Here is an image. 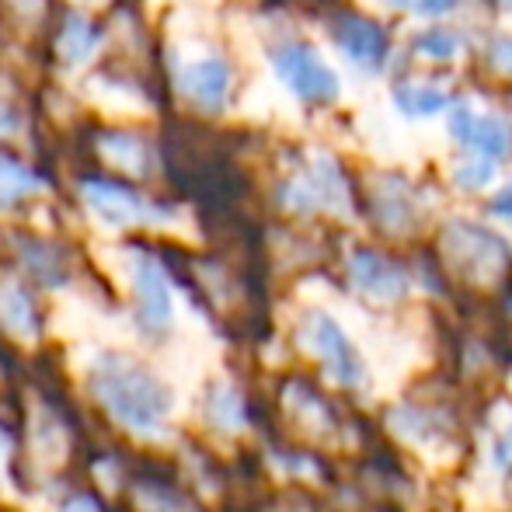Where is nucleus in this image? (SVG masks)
Returning a JSON list of instances; mask_svg holds the SVG:
<instances>
[{"label": "nucleus", "mask_w": 512, "mask_h": 512, "mask_svg": "<svg viewBox=\"0 0 512 512\" xmlns=\"http://www.w3.org/2000/svg\"><path fill=\"white\" fill-rule=\"evenodd\" d=\"M157 77L164 91V119L192 126H223L241 95V70L230 49L209 35L171 32L161 21Z\"/></svg>", "instance_id": "obj_1"}, {"label": "nucleus", "mask_w": 512, "mask_h": 512, "mask_svg": "<svg viewBox=\"0 0 512 512\" xmlns=\"http://www.w3.org/2000/svg\"><path fill=\"white\" fill-rule=\"evenodd\" d=\"M56 157L60 164H91L133 182L164 185V119H126L81 108L63 126Z\"/></svg>", "instance_id": "obj_2"}, {"label": "nucleus", "mask_w": 512, "mask_h": 512, "mask_svg": "<svg viewBox=\"0 0 512 512\" xmlns=\"http://www.w3.org/2000/svg\"><path fill=\"white\" fill-rule=\"evenodd\" d=\"M63 196L91 223L112 234H154L178 220V203L164 185L133 182L126 175L91 168V164H60Z\"/></svg>", "instance_id": "obj_3"}, {"label": "nucleus", "mask_w": 512, "mask_h": 512, "mask_svg": "<svg viewBox=\"0 0 512 512\" xmlns=\"http://www.w3.org/2000/svg\"><path fill=\"white\" fill-rule=\"evenodd\" d=\"M112 49V28L102 4L60 0L42 32L28 46L25 60L46 84L74 88L84 74L98 67Z\"/></svg>", "instance_id": "obj_4"}, {"label": "nucleus", "mask_w": 512, "mask_h": 512, "mask_svg": "<svg viewBox=\"0 0 512 512\" xmlns=\"http://www.w3.org/2000/svg\"><path fill=\"white\" fill-rule=\"evenodd\" d=\"M265 63L272 77L290 98H297L307 108H328L338 102L342 81L331 70V63L321 56V49L304 35H276L265 46Z\"/></svg>", "instance_id": "obj_5"}, {"label": "nucleus", "mask_w": 512, "mask_h": 512, "mask_svg": "<svg viewBox=\"0 0 512 512\" xmlns=\"http://www.w3.org/2000/svg\"><path fill=\"white\" fill-rule=\"evenodd\" d=\"M95 391L108 405V411L129 429L154 432L161 425L164 411H168V391L150 373H143L140 366L122 356L98 363Z\"/></svg>", "instance_id": "obj_6"}, {"label": "nucleus", "mask_w": 512, "mask_h": 512, "mask_svg": "<svg viewBox=\"0 0 512 512\" xmlns=\"http://www.w3.org/2000/svg\"><path fill=\"white\" fill-rule=\"evenodd\" d=\"M63 196V168L53 154L0 143V216H25Z\"/></svg>", "instance_id": "obj_7"}, {"label": "nucleus", "mask_w": 512, "mask_h": 512, "mask_svg": "<svg viewBox=\"0 0 512 512\" xmlns=\"http://www.w3.org/2000/svg\"><path fill=\"white\" fill-rule=\"evenodd\" d=\"M279 209L293 216L328 213L349 206V175L331 154H317L314 161L293 164L276 185Z\"/></svg>", "instance_id": "obj_8"}, {"label": "nucleus", "mask_w": 512, "mask_h": 512, "mask_svg": "<svg viewBox=\"0 0 512 512\" xmlns=\"http://www.w3.org/2000/svg\"><path fill=\"white\" fill-rule=\"evenodd\" d=\"M443 251L453 269L471 283H495L512 269L509 244L478 223H450L443 230Z\"/></svg>", "instance_id": "obj_9"}, {"label": "nucleus", "mask_w": 512, "mask_h": 512, "mask_svg": "<svg viewBox=\"0 0 512 512\" xmlns=\"http://www.w3.org/2000/svg\"><path fill=\"white\" fill-rule=\"evenodd\" d=\"M324 28L338 53L363 74H377L391 60V32L370 14L352 11V7H331L324 11Z\"/></svg>", "instance_id": "obj_10"}, {"label": "nucleus", "mask_w": 512, "mask_h": 512, "mask_svg": "<svg viewBox=\"0 0 512 512\" xmlns=\"http://www.w3.org/2000/svg\"><path fill=\"white\" fill-rule=\"evenodd\" d=\"M129 279H133L136 317L147 331H164L175 317V300H171L168 265L147 248H136L129 255Z\"/></svg>", "instance_id": "obj_11"}, {"label": "nucleus", "mask_w": 512, "mask_h": 512, "mask_svg": "<svg viewBox=\"0 0 512 512\" xmlns=\"http://www.w3.org/2000/svg\"><path fill=\"white\" fill-rule=\"evenodd\" d=\"M446 129L457 147L492 164H502L512 154V126L502 115H478L467 105H457L446 119Z\"/></svg>", "instance_id": "obj_12"}, {"label": "nucleus", "mask_w": 512, "mask_h": 512, "mask_svg": "<svg viewBox=\"0 0 512 512\" xmlns=\"http://www.w3.org/2000/svg\"><path fill=\"white\" fill-rule=\"evenodd\" d=\"M304 342L324 359V366L335 373V380H342V384H359L363 366H359L356 349H352V342L342 335V328H338L328 314H307Z\"/></svg>", "instance_id": "obj_13"}, {"label": "nucleus", "mask_w": 512, "mask_h": 512, "mask_svg": "<svg viewBox=\"0 0 512 512\" xmlns=\"http://www.w3.org/2000/svg\"><path fill=\"white\" fill-rule=\"evenodd\" d=\"M349 279L359 293L373 300H401L408 293V272L387 255L370 248H359L349 258Z\"/></svg>", "instance_id": "obj_14"}, {"label": "nucleus", "mask_w": 512, "mask_h": 512, "mask_svg": "<svg viewBox=\"0 0 512 512\" xmlns=\"http://www.w3.org/2000/svg\"><path fill=\"white\" fill-rule=\"evenodd\" d=\"M60 0H0V46L28 53Z\"/></svg>", "instance_id": "obj_15"}, {"label": "nucleus", "mask_w": 512, "mask_h": 512, "mask_svg": "<svg viewBox=\"0 0 512 512\" xmlns=\"http://www.w3.org/2000/svg\"><path fill=\"white\" fill-rule=\"evenodd\" d=\"M373 206H377V223L384 230H391V234L411 230V223H415V203H411V196H408V185L394 175H387L384 182H380V192H377V199H373Z\"/></svg>", "instance_id": "obj_16"}, {"label": "nucleus", "mask_w": 512, "mask_h": 512, "mask_svg": "<svg viewBox=\"0 0 512 512\" xmlns=\"http://www.w3.org/2000/svg\"><path fill=\"white\" fill-rule=\"evenodd\" d=\"M0 321L7 331H14L18 338H32L35 335V307H32V293L21 279H4L0 286Z\"/></svg>", "instance_id": "obj_17"}, {"label": "nucleus", "mask_w": 512, "mask_h": 512, "mask_svg": "<svg viewBox=\"0 0 512 512\" xmlns=\"http://www.w3.org/2000/svg\"><path fill=\"white\" fill-rule=\"evenodd\" d=\"M394 102L411 119H429V115L450 108V95L432 88V84H401V88H394Z\"/></svg>", "instance_id": "obj_18"}, {"label": "nucleus", "mask_w": 512, "mask_h": 512, "mask_svg": "<svg viewBox=\"0 0 512 512\" xmlns=\"http://www.w3.org/2000/svg\"><path fill=\"white\" fill-rule=\"evenodd\" d=\"M411 49H415L418 56H425V60H432V63H450L453 56L464 49V39H460L453 28H425V32L415 35Z\"/></svg>", "instance_id": "obj_19"}, {"label": "nucleus", "mask_w": 512, "mask_h": 512, "mask_svg": "<svg viewBox=\"0 0 512 512\" xmlns=\"http://www.w3.org/2000/svg\"><path fill=\"white\" fill-rule=\"evenodd\" d=\"M495 168H499V164L485 161V157H474V154H467L464 161L457 164V171H453V178H457V185H460V189H467V192H478V189H485V185L495 178Z\"/></svg>", "instance_id": "obj_20"}, {"label": "nucleus", "mask_w": 512, "mask_h": 512, "mask_svg": "<svg viewBox=\"0 0 512 512\" xmlns=\"http://www.w3.org/2000/svg\"><path fill=\"white\" fill-rule=\"evenodd\" d=\"M384 4L398 7V11L422 14V18H443V14H450L460 0H384Z\"/></svg>", "instance_id": "obj_21"}, {"label": "nucleus", "mask_w": 512, "mask_h": 512, "mask_svg": "<svg viewBox=\"0 0 512 512\" xmlns=\"http://www.w3.org/2000/svg\"><path fill=\"white\" fill-rule=\"evenodd\" d=\"M488 63L495 70H502L506 77H512V35H495L488 39Z\"/></svg>", "instance_id": "obj_22"}, {"label": "nucleus", "mask_w": 512, "mask_h": 512, "mask_svg": "<svg viewBox=\"0 0 512 512\" xmlns=\"http://www.w3.org/2000/svg\"><path fill=\"white\" fill-rule=\"evenodd\" d=\"M488 209H492L495 216H502V220H512V185L509 189H502L499 196L488 203Z\"/></svg>", "instance_id": "obj_23"}, {"label": "nucleus", "mask_w": 512, "mask_h": 512, "mask_svg": "<svg viewBox=\"0 0 512 512\" xmlns=\"http://www.w3.org/2000/svg\"><path fill=\"white\" fill-rule=\"evenodd\" d=\"M81 4H105V0H81Z\"/></svg>", "instance_id": "obj_24"}, {"label": "nucleus", "mask_w": 512, "mask_h": 512, "mask_svg": "<svg viewBox=\"0 0 512 512\" xmlns=\"http://www.w3.org/2000/svg\"><path fill=\"white\" fill-rule=\"evenodd\" d=\"M0 220H4V216H0ZM0 241H7V234H4V227H0Z\"/></svg>", "instance_id": "obj_25"}, {"label": "nucleus", "mask_w": 512, "mask_h": 512, "mask_svg": "<svg viewBox=\"0 0 512 512\" xmlns=\"http://www.w3.org/2000/svg\"><path fill=\"white\" fill-rule=\"evenodd\" d=\"M143 4H154L157 7V0H143Z\"/></svg>", "instance_id": "obj_26"}]
</instances>
